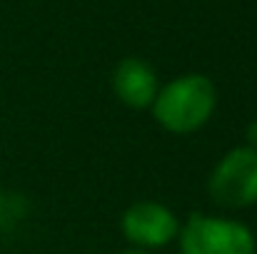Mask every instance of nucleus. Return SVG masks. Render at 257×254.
I'll return each instance as SVG.
<instances>
[{"instance_id":"nucleus-8","label":"nucleus","mask_w":257,"mask_h":254,"mask_svg":"<svg viewBox=\"0 0 257 254\" xmlns=\"http://www.w3.org/2000/svg\"><path fill=\"white\" fill-rule=\"evenodd\" d=\"M0 207H3V197H0Z\"/></svg>"},{"instance_id":"nucleus-2","label":"nucleus","mask_w":257,"mask_h":254,"mask_svg":"<svg viewBox=\"0 0 257 254\" xmlns=\"http://www.w3.org/2000/svg\"><path fill=\"white\" fill-rule=\"evenodd\" d=\"M182 254H255V234L235 219L192 214L180 232Z\"/></svg>"},{"instance_id":"nucleus-6","label":"nucleus","mask_w":257,"mask_h":254,"mask_svg":"<svg viewBox=\"0 0 257 254\" xmlns=\"http://www.w3.org/2000/svg\"><path fill=\"white\" fill-rule=\"evenodd\" d=\"M247 140H250V145L247 147H252V150H257V120L247 127Z\"/></svg>"},{"instance_id":"nucleus-4","label":"nucleus","mask_w":257,"mask_h":254,"mask_svg":"<svg viewBox=\"0 0 257 254\" xmlns=\"http://www.w3.org/2000/svg\"><path fill=\"white\" fill-rule=\"evenodd\" d=\"M122 234L138 247H165L180 234L177 219L160 202H135L122 214Z\"/></svg>"},{"instance_id":"nucleus-3","label":"nucleus","mask_w":257,"mask_h":254,"mask_svg":"<svg viewBox=\"0 0 257 254\" xmlns=\"http://www.w3.org/2000/svg\"><path fill=\"white\" fill-rule=\"evenodd\" d=\"M210 197L220 207H250L257 202V150H230L210 177Z\"/></svg>"},{"instance_id":"nucleus-7","label":"nucleus","mask_w":257,"mask_h":254,"mask_svg":"<svg viewBox=\"0 0 257 254\" xmlns=\"http://www.w3.org/2000/svg\"><path fill=\"white\" fill-rule=\"evenodd\" d=\"M122 254H145L143 249H127V252H122Z\"/></svg>"},{"instance_id":"nucleus-1","label":"nucleus","mask_w":257,"mask_h":254,"mask_svg":"<svg viewBox=\"0 0 257 254\" xmlns=\"http://www.w3.org/2000/svg\"><path fill=\"white\" fill-rule=\"evenodd\" d=\"M217 90L200 73L182 75L158 90L153 100L155 120L172 135H190L200 130L215 112Z\"/></svg>"},{"instance_id":"nucleus-5","label":"nucleus","mask_w":257,"mask_h":254,"mask_svg":"<svg viewBox=\"0 0 257 254\" xmlns=\"http://www.w3.org/2000/svg\"><path fill=\"white\" fill-rule=\"evenodd\" d=\"M112 90L127 107H135V110L150 107L158 95L155 70L145 60L125 58L117 63V68L112 73Z\"/></svg>"}]
</instances>
